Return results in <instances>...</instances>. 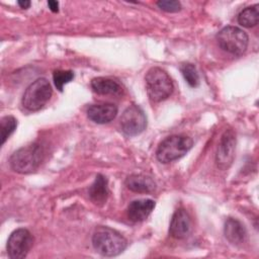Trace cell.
<instances>
[{
    "instance_id": "cell-1",
    "label": "cell",
    "mask_w": 259,
    "mask_h": 259,
    "mask_svg": "<svg viewBox=\"0 0 259 259\" xmlns=\"http://www.w3.org/2000/svg\"><path fill=\"white\" fill-rule=\"evenodd\" d=\"M92 245L100 255L113 257L124 251L127 242L117 231L108 227H98L93 233Z\"/></svg>"
},
{
    "instance_id": "cell-2",
    "label": "cell",
    "mask_w": 259,
    "mask_h": 259,
    "mask_svg": "<svg viewBox=\"0 0 259 259\" xmlns=\"http://www.w3.org/2000/svg\"><path fill=\"white\" fill-rule=\"evenodd\" d=\"M44 159V149L39 144H31L16 150L10 157L11 168L20 174L35 171Z\"/></svg>"
},
{
    "instance_id": "cell-3",
    "label": "cell",
    "mask_w": 259,
    "mask_h": 259,
    "mask_svg": "<svg viewBox=\"0 0 259 259\" xmlns=\"http://www.w3.org/2000/svg\"><path fill=\"white\" fill-rule=\"evenodd\" d=\"M145 82L147 94L154 102L167 99L174 89L173 82L168 73L159 67H153L147 72Z\"/></svg>"
},
{
    "instance_id": "cell-4",
    "label": "cell",
    "mask_w": 259,
    "mask_h": 259,
    "mask_svg": "<svg viewBox=\"0 0 259 259\" xmlns=\"http://www.w3.org/2000/svg\"><path fill=\"white\" fill-rule=\"evenodd\" d=\"M192 146V139L185 135L169 136L159 144L156 156L161 163L167 164L183 157Z\"/></svg>"
},
{
    "instance_id": "cell-5",
    "label": "cell",
    "mask_w": 259,
    "mask_h": 259,
    "mask_svg": "<svg viewBox=\"0 0 259 259\" xmlns=\"http://www.w3.org/2000/svg\"><path fill=\"white\" fill-rule=\"evenodd\" d=\"M52 86L46 78H38L25 89L21 103L28 111H37L42 108L52 97Z\"/></svg>"
},
{
    "instance_id": "cell-6",
    "label": "cell",
    "mask_w": 259,
    "mask_h": 259,
    "mask_svg": "<svg viewBox=\"0 0 259 259\" xmlns=\"http://www.w3.org/2000/svg\"><path fill=\"white\" fill-rule=\"evenodd\" d=\"M217 40L221 49L235 56L244 54L248 48V34L237 26H226L217 34Z\"/></svg>"
},
{
    "instance_id": "cell-7",
    "label": "cell",
    "mask_w": 259,
    "mask_h": 259,
    "mask_svg": "<svg viewBox=\"0 0 259 259\" xmlns=\"http://www.w3.org/2000/svg\"><path fill=\"white\" fill-rule=\"evenodd\" d=\"M120 126L121 131L130 137L143 133L147 126V117L144 110L139 105H130L121 114Z\"/></svg>"
},
{
    "instance_id": "cell-8",
    "label": "cell",
    "mask_w": 259,
    "mask_h": 259,
    "mask_svg": "<svg viewBox=\"0 0 259 259\" xmlns=\"http://www.w3.org/2000/svg\"><path fill=\"white\" fill-rule=\"evenodd\" d=\"M33 244V237L26 229H17L8 238L6 250L12 259H22L26 257Z\"/></svg>"
},
{
    "instance_id": "cell-9",
    "label": "cell",
    "mask_w": 259,
    "mask_h": 259,
    "mask_svg": "<svg viewBox=\"0 0 259 259\" xmlns=\"http://www.w3.org/2000/svg\"><path fill=\"white\" fill-rule=\"evenodd\" d=\"M236 136L232 130H227L221 137L217 154L215 163L222 170H227L233 163L235 158Z\"/></svg>"
},
{
    "instance_id": "cell-10",
    "label": "cell",
    "mask_w": 259,
    "mask_h": 259,
    "mask_svg": "<svg viewBox=\"0 0 259 259\" xmlns=\"http://www.w3.org/2000/svg\"><path fill=\"white\" fill-rule=\"evenodd\" d=\"M191 230V220L187 211L183 208H178L172 215L169 234L175 239H184Z\"/></svg>"
},
{
    "instance_id": "cell-11",
    "label": "cell",
    "mask_w": 259,
    "mask_h": 259,
    "mask_svg": "<svg viewBox=\"0 0 259 259\" xmlns=\"http://www.w3.org/2000/svg\"><path fill=\"white\" fill-rule=\"evenodd\" d=\"M118 108L113 103L92 104L87 109V116L96 123H107L115 118Z\"/></svg>"
},
{
    "instance_id": "cell-12",
    "label": "cell",
    "mask_w": 259,
    "mask_h": 259,
    "mask_svg": "<svg viewBox=\"0 0 259 259\" xmlns=\"http://www.w3.org/2000/svg\"><path fill=\"white\" fill-rule=\"evenodd\" d=\"M155 207V201L152 199H137L127 206V218L134 223L145 221Z\"/></svg>"
},
{
    "instance_id": "cell-13",
    "label": "cell",
    "mask_w": 259,
    "mask_h": 259,
    "mask_svg": "<svg viewBox=\"0 0 259 259\" xmlns=\"http://www.w3.org/2000/svg\"><path fill=\"white\" fill-rule=\"evenodd\" d=\"M224 234L227 240L234 245H241L247 240V230L237 219L229 218L224 227Z\"/></svg>"
},
{
    "instance_id": "cell-14",
    "label": "cell",
    "mask_w": 259,
    "mask_h": 259,
    "mask_svg": "<svg viewBox=\"0 0 259 259\" xmlns=\"http://www.w3.org/2000/svg\"><path fill=\"white\" fill-rule=\"evenodd\" d=\"M89 197L97 205H103L108 197V182L105 176L98 174L88 190Z\"/></svg>"
},
{
    "instance_id": "cell-15",
    "label": "cell",
    "mask_w": 259,
    "mask_h": 259,
    "mask_svg": "<svg viewBox=\"0 0 259 259\" xmlns=\"http://www.w3.org/2000/svg\"><path fill=\"white\" fill-rule=\"evenodd\" d=\"M90 85L95 93L101 95H118L122 92L120 84L111 78L96 77L91 80Z\"/></svg>"
},
{
    "instance_id": "cell-16",
    "label": "cell",
    "mask_w": 259,
    "mask_h": 259,
    "mask_svg": "<svg viewBox=\"0 0 259 259\" xmlns=\"http://www.w3.org/2000/svg\"><path fill=\"white\" fill-rule=\"evenodd\" d=\"M125 185L130 190L138 193H150L156 188V183L154 180L151 177L142 174H134L128 176L125 179Z\"/></svg>"
},
{
    "instance_id": "cell-17",
    "label": "cell",
    "mask_w": 259,
    "mask_h": 259,
    "mask_svg": "<svg viewBox=\"0 0 259 259\" xmlns=\"http://www.w3.org/2000/svg\"><path fill=\"white\" fill-rule=\"evenodd\" d=\"M259 21V5L255 4L243 9L238 15V22L244 27H253Z\"/></svg>"
},
{
    "instance_id": "cell-18",
    "label": "cell",
    "mask_w": 259,
    "mask_h": 259,
    "mask_svg": "<svg viewBox=\"0 0 259 259\" xmlns=\"http://www.w3.org/2000/svg\"><path fill=\"white\" fill-rule=\"evenodd\" d=\"M17 126V120L12 115L3 116L0 120V132H1V145L13 134Z\"/></svg>"
},
{
    "instance_id": "cell-19",
    "label": "cell",
    "mask_w": 259,
    "mask_h": 259,
    "mask_svg": "<svg viewBox=\"0 0 259 259\" xmlns=\"http://www.w3.org/2000/svg\"><path fill=\"white\" fill-rule=\"evenodd\" d=\"M180 71L190 87H197L199 85V75L193 64L185 63L180 66Z\"/></svg>"
},
{
    "instance_id": "cell-20",
    "label": "cell",
    "mask_w": 259,
    "mask_h": 259,
    "mask_svg": "<svg viewBox=\"0 0 259 259\" xmlns=\"http://www.w3.org/2000/svg\"><path fill=\"white\" fill-rule=\"evenodd\" d=\"M74 78V73L71 70H56L53 74V79L55 86L59 91H63L65 84L72 81Z\"/></svg>"
},
{
    "instance_id": "cell-21",
    "label": "cell",
    "mask_w": 259,
    "mask_h": 259,
    "mask_svg": "<svg viewBox=\"0 0 259 259\" xmlns=\"http://www.w3.org/2000/svg\"><path fill=\"white\" fill-rule=\"evenodd\" d=\"M157 6L166 12H178L181 9V4L176 0H161L157 2Z\"/></svg>"
},
{
    "instance_id": "cell-22",
    "label": "cell",
    "mask_w": 259,
    "mask_h": 259,
    "mask_svg": "<svg viewBox=\"0 0 259 259\" xmlns=\"http://www.w3.org/2000/svg\"><path fill=\"white\" fill-rule=\"evenodd\" d=\"M48 6L53 12H58L59 11V2L58 1L50 0V1H48Z\"/></svg>"
},
{
    "instance_id": "cell-23",
    "label": "cell",
    "mask_w": 259,
    "mask_h": 259,
    "mask_svg": "<svg viewBox=\"0 0 259 259\" xmlns=\"http://www.w3.org/2000/svg\"><path fill=\"white\" fill-rule=\"evenodd\" d=\"M17 4L19 5L20 8L22 9H27L30 6V1L24 0V1H17Z\"/></svg>"
}]
</instances>
